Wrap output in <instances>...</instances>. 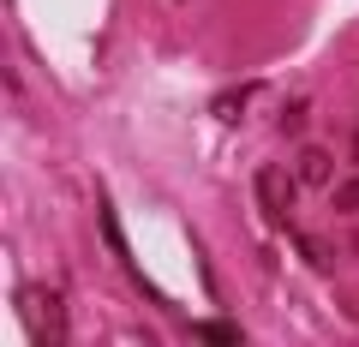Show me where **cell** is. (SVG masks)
<instances>
[{"instance_id":"6da1fadb","label":"cell","mask_w":359,"mask_h":347,"mask_svg":"<svg viewBox=\"0 0 359 347\" xmlns=\"http://www.w3.org/2000/svg\"><path fill=\"white\" fill-rule=\"evenodd\" d=\"M18 306H25V318H30L36 347H60L66 341V306H60L54 287H18Z\"/></svg>"},{"instance_id":"7a4b0ae2","label":"cell","mask_w":359,"mask_h":347,"mask_svg":"<svg viewBox=\"0 0 359 347\" xmlns=\"http://www.w3.org/2000/svg\"><path fill=\"white\" fill-rule=\"evenodd\" d=\"M96 228H102V240H108V252H114V257H120V270H126V275H132V282H138V287H144V294H150V299H156V306H162V294H156V287H150V282H144V270H138V264H132V245H126V233H120V210H114V198H108V192H102V186H96Z\"/></svg>"},{"instance_id":"52a82bcc","label":"cell","mask_w":359,"mask_h":347,"mask_svg":"<svg viewBox=\"0 0 359 347\" xmlns=\"http://www.w3.org/2000/svg\"><path fill=\"white\" fill-rule=\"evenodd\" d=\"M294 245H299V257H306V264H311L318 275H330V270H335V245H330V240H311V233H294Z\"/></svg>"},{"instance_id":"9c48e42d","label":"cell","mask_w":359,"mask_h":347,"mask_svg":"<svg viewBox=\"0 0 359 347\" xmlns=\"http://www.w3.org/2000/svg\"><path fill=\"white\" fill-rule=\"evenodd\" d=\"M330 204L341 210V216H359V174H353V180H341V186H335V192H330Z\"/></svg>"},{"instance_id":"3957f363","label":"cell","mask_w":359,"mask_h":347,"mask_svg":"<svg viewBox=\"0 0 359 347\" xmlns=\"http://www.w3.org/2000/svg\"><path fill=\"white\" fill-rule=\"evenodd\" d=\"M294 186H299V180H287V174H276V168H257V180H252L257 210H264L276 228H287V210H294Z\"/></svg>"},{"instance_id":"ba28073f","label":"cell","mask_w":359,"mask_h":347,"mask_svg":"<svg viewBox=\"0 0 359 347\" xmlns=\"http://www.w3.org/2000/svg\"><path fill=\"white\" fill-rule=\"evenodd\" d=\"M306 126H311V102L294 96V102L282 108V132H287V138H306Z\"/></svg>"},{"instance_id":"277c9868","label":"cell","mask_w":359,"mask_h":347,"mask_svg":"<svg viewBox=\"0 0 359 347\" xmlns=\"http://www.w3.org/2000/svg\"><path fill=\"white\" fill-rule=\"evenodd\" d=\"M294 180H299V186H311V192H323V186L335 180V156H330V150H299Z\"/></svg>"},{"instance_id":"8992f818","label":"cell","mask_w":359,"mask_h":347,"mask_svg":"<svg viewBox=\"0 0 359 347\" xmlns=\"http://www.w3.org/2000/svg\"><path fill=\"white\" fill-rule=\"evenodd\" d=\"M252 96H264V84H233V90H222L216 102H210V114L216 120H240V108L252 102Z\"/></svg>"},{"instance_id":"5b68a950","label":"cell","mask_w":359,"mask_h":347,"mask_svg":"<svg viewBox=\"0 0 359 347\" xmlns=\"http://www.w3.org/2000/svg\"><path fill=\"white\" fill-rule=\"evenodd\" d=\"M192 335L210 347H245V329L233 318H204V323H192Z\"/></svg>"},{"instance_id":"30bf717a","label":"cell","mask_w":359,"mask_h":347,"mask_svg":"<svg viewBox=\"0 0 359 347\" xmlns=\"http://www.w3.org/2000/svg\"><path fill=\"white\" fill-rule=\"evenodd\" d=\"M353 144H359V138H353Z\"/></svg>"}]
</instances>
